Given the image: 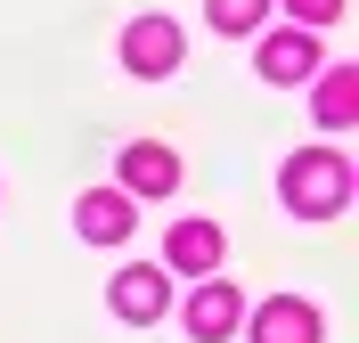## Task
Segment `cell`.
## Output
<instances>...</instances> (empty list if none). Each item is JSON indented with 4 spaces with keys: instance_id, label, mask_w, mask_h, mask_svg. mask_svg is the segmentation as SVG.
Returning <instances> with one entry per match:
<instances>
[{
    "instance_id": "1",
    "label": "cell",
    "mask_w": 359,
    "mask_h": 343,
    "mask_svg": "<svg viewBox=\"0 0 359 343\" xmlns=\"http://www.w3.org/2000/svg\"><path fill=\"white\" fill-rule=\"evenodd\" d=\"M278 196H286L302 221H327V213L351 205V163H343L335 147H302V156H286V172H278Z\"/></svg>"
},
{
    "instance_id": "2",
    "label": "cell",
    "mask_w": 359,
    "mask_h": 343,
    "mask_svg": "<svg viewBox=\"0 0 359 343\" xmlns=\"http://www.w3.org/2000/svg\"><path fill=\"white\" fill-rule=\"evenodd\" d=\"M180 49H188V41H180L172 17H131V25H123V66H131L139 82H163V74L180 66Z\"/></svg>"
},
{
    "instance_id": "3",
    "label": "cell",
    "mask_w": 359,
    "mask_h": 343,
    "mask_svg": "<svg viewBox=\"0 0 359 343\" xmlns=\"http://www.w3.org/2000/svg\"><path fill=\"white\" fill-rule=\"evenodd\" d=\"M107 302H114V319H123V327H156L163 302H172V270L139 262V270H123V278L107 286Z\"/></svg>"
},
{
    "instance_id": "4",
    "label": "cell",
    "mask_w": 359,
    "mask_h": 343,
    "mask_svg": "<svg viewBox=\"0 0 359 343\" xmlns=\"http://www.w3.org/2000/svg\"><path fill=\"white\" fill-rule=\"evenodd\" d=\"M180 319H188V335H196V343H229V335H237V319H245V295L221 286V278H204Z\"/></svg>"
},
{
    "instance_id": "5",
    "label": "cell",
    "mask_w": 359,
    "mask_h": 343,
    "mask_svg": "<svg viewBox=\"0 0 359 343\" xmlns=\"http://www.w3.org/2000/svg\"><path fill=\"white\" fill-rule=\"evenodd\" d=\"M318 74V33L311 25H278L262 41V82H311Z\"/></svg>"
},
{
    "instance_id": "6",
    "label": "cell",
    "mask_w": 359,
    "mask_h": 343,
    "mask_svg": "<svg viewBox=\"0 0 359 343\" xmlns=\"http://www.w3.org/2000/svg\"><path fill=\"white\" fill-rule=\"evenodd\" d=\"M114 172H123V196H172V188H180V156L156 147V139H131Z\"/></svg>"
},
{
    "instance_id": "7",
    "label": "cell",
    "mask_w": 359,
    "mask_h": 343,
    "mask_svg": "<svg viewBox=\"0 0 359 343\" xmlns=\"http://www.w3.org/2000/svg\"><path fill=\"white\" fill-rule=\"evenodd\" d=\"M74 229H82L90 246H123L131 237V196L123 188H90L82 205H74Z\"/></svg>"
},
{
    "instance_id": "8",
    "label": "cell",
    "mask_w": 359,
    "mask_h": 343,
    "mask_svg": "<svg viewBox=\"0 0 359 343\" xmlns=\"http://www.w3.org/2000/svg\"><path fill=\"white\" fill-rule=\"evenodd\" d=\"M163 270L212 278V270H221V229H212V221H180L172 237H163Z\"/></svg>"
},
{
    "instance_id": "9",
    "label": "cell",
    "mask_w": 359,
    "mask_h": 343,
    "mask_svg": "<svg viewBox=\"0 0 359 343\" xmlns=\"http://www.w3.org/2000/svg\"><path fill=\"white\" fill-rule=\"evenodd\" d=\"M253 343H318V311L302 295H278L253 311Z\"/></svg>"
},
{
    "instance_id": "10",
    "label": "cell",
    "mask_w": 359,
    "mask_h": 343,
    "mask_svg": "<svg viewBox=\"0 0 359 343\" xmlns=\"http://www.w3.org/2000/svg\"><path fill=\"white\" fill-rule=\"evenodd\" d=\"M311 114L327 123V131H351V123H359V66H327V74H318Z\"/></svg>"
},
{
    "instance_id": "11",
    "label": "cell",
    "mask_w": 359,
    "mask_h": 343,
    "mask_svg": "<svg viewBox=\"0 0 359 343\" xmlns=\"http://www.w3.org/2000/svg\"><path fill=\"white\" fill-rule=\"evenodd\" d=\"M204 17H212V33H253L269 17V0H204Z\"/></svg>"
},
{
    "instance_id": "12",
    "label": "cell",
    "mask_w": 359,
    "mask_h": 343,
    "mask_svg": "<svg viewBox=\"0 0 359 343\" xmlns=\"http://www.w3.org/2000/svg\"><path fill=\"white\" fill-rule=\"evenodd\" d=\"M343 17V0H286V25H311V33H318V25H335Z\"/></svg>"
}]
</instances>
